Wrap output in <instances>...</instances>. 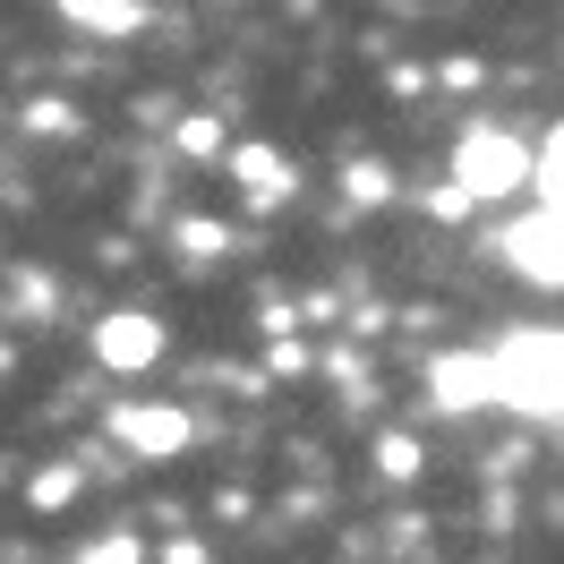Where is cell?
<instances>
[{
	"instance_id": "6da1fadb",
	"label": "cell",
	"mask_w": 564,
	"mask_h": 564,
	"mask_svg": "<svg viewBox=\"0 0 564 564\" xmlns=\"http://www.w3.org/2000/svg\"><path fill=\"white\" fill-rule=\"evenodd\" d=\"M496 402L522 420H564V334L530 325L496 351Z\"/></svg>"
},
{
	"instance_id": "7a4b0ae2",
	"label": "cell",
	"mask_w": 564,
	"mask_h": 564,
	"mask_svg": "<svg viewBox=\"0 0 564 564\" xmlns=\"http://www.w3.org/2000/svg\"><path fill=\"white\" fill-rule=\"evenodd\" d=\"M530 172H539V154H530L522 138H505V129H470V138L454 145V188L470 197V206H496V197H513Z\"/></svg>"
},
{
	"instance_id": "3957f363",
	"label": "cell",
	"mask_w": 564,
	"mask_h": 564,
	"mask_svg": "<svg viewBox=\"0 0 564 564\" xmlns=\"http://www.w3.org/2000/svg\"><path fill=\"white\" fill-rule=\"evenodd\" d=\"M496 257H505L522 282H539V291H564V206L522 214V223L496 240Z\"/></svg>"
},
{
	"instance_id": "277c9868",
	"label": "cell",
	"mask_w": 564,
	"mask_h": 564,
	"mask_svg": "<svg viewBox=\"0 0 564 564\" xmlns=\"http://www.w3.org/2000/svg\"><path fill=\"white\" fill-rule=\"evenodd\" d=\"M111 436L145 462H172L180 445H188V411H172V402H120V411H111Z\"/></svg>"
},
{
	"instance_id": "5b68a950",
	"label": "cell",
	"mask_w": 564,
	"mask_h": 564,
	"mask_svg": "<svg viewBox=\"0 0 564 564\" xmlns=\"http://www.w3.org/2000/svg\"><path fill=\"white\" fill-rule=\"evenodd\" d=\"M427 402H436V411H479V402H496V351H445L427 368Z\"/></svg>"
},
{
	"instance_id": "8992f818",
	"label": "cell",
	"mask_w": 564,
	"mask_h": 564,
	"mask_svg": "<svg viewBox=\"0 0 564 564\" xmlns=\"http://www.w3.org/2000/svg\"><path fill=\"white\" fill-rule=\"evenodd\" d=\"M95 359H104V368H120V377H138V368H154V359H163V325L138 317V308H129V317H104V325H95Z\"/></svg>"
},
{
	"instance_id": "52a82bcc",
	"label": "cell",
	"mask_w": 564,
	"mask_h": 564,
	"mask_svg": "<svg viewBox=\"0 0 564 564\" xmlns=\"http://www.w3.org/2000/svg\"><path fill=\"white\" fill-rule=\"evenodd\" d=\"M231 180H248V197H257V206L291 197V163H282L274 145H231Z\"/></svg>"
},
{
	"instance_id": "ba28073f",
	"label": "cell",
	"mask_w": 564,
	"mask_h": 564,
	"mask_svg": "<svg viewBox=\"0 0 564 564\" xmlns=\"http://www.w3.org/2000/svg\"><path fill=\"white\" fill-rule=\"evenodd\" d=\"M69 26H86V35H138V26H145V9H95V0H77V9H69Z\"/></svg>"
},
{
	"instance_id": "9c48e42d",
	"label": "cell",
	"mask_w": 564,
	"mask_h": 564,
	"mask_svg": "<svg viewBox=\"0 0 564 564\" xmlns=\"http://www.w3.org/2000/svg\"><path fill=\"white\" fill-rule=\"evenodd\" d=\"M530 180L547 188V206H564V120L547 129V145H539V172H530Z\"/></svg>"
},
{
	"instance_id": "30bf717a",
	"label": "cell",
	"mask_w": 564,
	"mask_h": 564,
	"mask_svg": "<svg viewBox=\"0 0 564 564\" xmlns=\"http://www.w3.org/2000/svg\"><path fill=\"white\" fill-rule=\"evenodd\" d=\"M69 488H77V470H43V479H35L26 496H35L43 513H52V505H69Z\"/></svg>"
},
{
	"instance_id": "8fae6325",
	"label": "cell",
	"mask_w": 564,
	"mask_h": 564,
	"mask_svg": "<svg viewBox=\"0 0 564 564\" xmlns=\"http://www.w3.org/2000/svg\"><path fill=\"white\" fill-rule=\"evenodd\" d=\"M351 197H359V206H377V197H386V163H359V172H351Z\"/></svg>"
},
{
	"instance_id": "7c38bea8",
	"label": "cell",
	"mask_w": 564,
	"mask_h": 564,
	"mask_svg": "<svg viewBox=\"0 0 564 564\" xmlns=\"http://www.w3.org/2000/svg\"><path fill=\"white\" fill-rule=\"evenodd\" d=\"M180 240H188V248H197V257H214V248H223V240H231V231H223V223H188V231H180Z\"/></svg>"
},
{
	"instance_id": "4fadbf2b",
	"label": "cell",
	"mask_w": 564,
	"mask_h": 564,
	"mask_svg": "<svg viewBox=\"0 0 564 564\" xmlns=\"http://www.w3.org/2000/svg\"><path fill=\"white\" fill-rule=\"evenodd\" d=\"M180 145H188V154H214L223 138H214V120H188V129H180Z\"/></svg>"
},
{
	"instance_id": "5bb4252c",
	"label": "cell",
	"mask_w": 564,
	"mask_h": 564,
	"mask_svg": "<svg viewBox=\"0 0 564 564\" xmlns=\"http://www.w3.org/2000/svg\"><path fill=\"white\" fill-rule=\"evenodd\" d=\"M86 564H138V539H104V547H95Z\"/></svg>"
}]
</instances>
